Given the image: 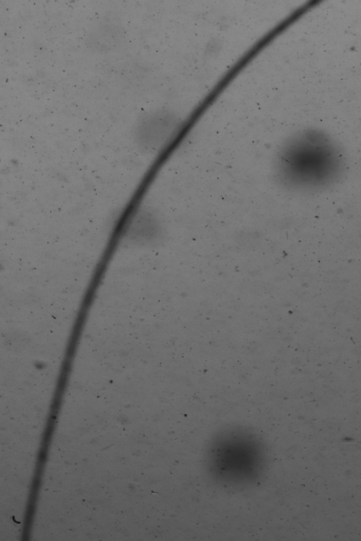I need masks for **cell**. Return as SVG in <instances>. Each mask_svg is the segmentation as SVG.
Returning a JSON list of instances; mask_svg holds the SVG:
<instances>
[{
	"label": "cell",
	"instance_id": "obj_1",
	"mask_svg": "<svg viewBox=\"0 0 361 541\" xmlns=\"http://www.w3.org/2000/svg\"><path fill=\"white\" fill-rule=\"evenodd\" d=\"M345 165L343 154L320 130L304 129L285 140L276 152L275 175L284 187L310 191L338 180Z\"/></svg>",
	"mask_w": 361,
	"mask_h": 541
}]
</instances>
